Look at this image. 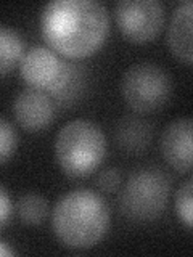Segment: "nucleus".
<instances>
[{"label": "nucleus", "instance_id": "11", "mask_svg": "<svg viewBox=\"0 0 193 257\" xmlns=\"http://www.w3.org/2000/svg\"><path fill=\"white\" fill-rule=\"evenodd\" d=\"M119 148L129 155H139L148 148L153 139V131L148 120L139 116H124L115 131Z\"/></svg>", "mask_w": 193, "mask_h": 257}, {"label": "nucleus", "instance_id": "17", "mask_svg": "<svg viewBox=\"0 0 193 257\" xmlns=\"http://www.w3.org/2000/svg\"><path fill=\"white\" fill-rule=\"evenodd\" d=\"M96 185L105 193H115L121 185V172L118 169H107L99 175Z\"/></svg>", "mask_w": 193, "mask_h": 257}, {"label": "nucleus", "instance_id": "2", "mask_svg": "<svg viewBox=\"0 0 193 257\" xmlns=\"http://www.w3.org/2000/svg\"><path fill=\"white\" fill-rule=\"evenodd\" d=\"M110 209L99 193L88 188L63 195L52 212L56 239L69 249H88L100 243L110 228Z\"/></svg>", "mask_w": 193, "mask_h": 257}, {"label": "nucleus", "instance_id": "6", "mask_svg": "<svg viewBox=\"0 0 193 257\" xmlns=\"http://www.w3.org/2000/svg\"><path fill=\"white\" fill-rule=\"evenodd\" d=\"M115 20L126 39L145 44L158 37L166 12L159 0H119L115 5Z\"/></svg>", "mask_w": 193, "mask_h": 257}, {"label": "nucleus", "instance_id": "16", "mask_svg": "<svg viewBox=\"0 0 193 257\" xmlns=\"http://www.w3.org/2000/svg\"><path fill=\"white\" fill-rule=\"evenodd\" d=\"M18 148V134L8 119L0 116V164L10 161Z\"/></svg>", "mask_w": 193, "mask_h": 257}, {"label": "nucleus", "instance_id": "9", "mask_svg": "<svg viewBox=\"0 0 193 257\" xmlns=\"http://www.w3.org/2000/svg\"><path fill=\"white\" fill-rule=\"evenodd\" d=\"M193 122L190 117H179L167 124L161 134V153L166 163L179 172L191 171Z\"/></svg>", "mask_w": 193, "mask_h": 257}, {"label": "nucleus", "instance_id": "10", "mask_svg": "<svg viewBox=\"0 0 193 257\" xmlns=\"http://www.w3.org/2000/svg\"><path fill=\"white\" fill-rule=\"evenodd\" d=\"M191 15V0H183V2H180L174 8L167 28V45L175 58L183 61L185 64H191L193 61Z\"/></svg>", "mask_w": 193, "mask_h": 257}, {"label": "nucleus", "instance_id": "18", "mask_svg": "<svg viewBox=\"0 0 193 257\" xmlns=\"http://www.w3.org/2000/svg\"><path fill=\"white\" fill-rule=\"evenodd\" d=\"M13 212V204L12 198L8 195V191L5 190L4 185H0V230L8 223Z\"/></svg>", "mask_w": 193, "mask_h": 257}, {"label": "nucleus", "instance_id": "13", "mask_svg": "<svg viewBox=\"0 0 193 257\" xmlns=\"http://www.w3.org/2000/svg\"><path fill=\"white\" fill-rule=\"evenodd\" d=\"M24 53V42L20 32L0 23V77L12 72Z\"/></svg>", "mask_w": 193, "mask_h": 257}, {"label": "nucleus", "instance_id": "14", "mask_svg": "<svg viewBox=\"0 0 193 257\" xmlns=\"http://www.w3.org/2000/svg\"><path fill=\"white\" fill-rule=\"evenodd\" d=\"M16 217L24 225H39L48 215V203L39 193H24L15 204Z\"/></svg>", "mask_w": 193, "mask_h": 257}, {"label": "nucleus", "instance_id": "8", "mask_svg": "<svg viewBox=\"0 0 193 257\" xmlns=\"http://www.w3.org/2000/svg\"><path fill=\"white\" fill-rule=\"evenodd\" d=\"M13 114L24 131L40 132L53 122L55 101L47 92L31 87L16 95Z\"/></svg>", "mask_w": 193, "mask_h": 257}, {"label": "nucleus", "instance_id": "5", "mask_svg": "<svg viewBox=\"0 0 193 257\" xmlns=\"http://www.w3.org/2000/svg\"><path fill=\"white\" fill-rule=\"evenodd\" d=\"M174 84L171 74L158 63L139 61L127 68L121 92L129 108L137 112H153L164 108L172 96Z\"/></svg>", "mask_w": 193, "mask_h": 257}, {"label": "nucleus", "instance_id": "19", "mask_svg": "<svg viewBox=\"0 0 193 257\" xmlns=\"http://www.w3.org/2000/svg\"><path fill=\"white\" fill-rule=\"evenodd\" d=\"M15 254L16 252L10 246H8L7 243H4V241H0V257H8V255H15Z\"/></svg>", "mask_w": 193, "mask_h": 257}, {"label": "nucleus", "instance_id": "12", "mask_svg": "<svg viewBox=\"0 0 193 257\" xmlns=\"http://www.w3.org/2000/svg\"><path fill=\"white\" fill-rule=\"evenodd\" d=\"M85 88V71L76 64L66 63L60 79L47 93L52 96L53 101L60 104H72L79 101L80 95Z\"/></svg>", "mask_w": 193, "mask_h": 257}, {"label": "nucleus", "instance_id": "4", "mask_svg": "<svg viewBox=\"0 0 193 257\" xmlns=\"http://www.w3.org/2000/svg\"><path fill=\"white\" fill-rule=\"evenodd\" d=\"M172 180L156 167L135 171L121 191V212L132 222H151L164 212L171 196Z\"/></svg>", "mask_w": 193, "mask_h": 257}, {"label": "nucleus", "instance_id": "15", "mask_svg": "<svg viewBox=\"0 0 193 257\" xmlns=\"http://www.w3.org/2000/svg\"><path fill=\"white\" fill-rule=\"evenodd\" d=\"M193 182L188 179L175 193V214L188 230L193 225Z\"/></svg>", "mask_w": 193, "mask_h": 257}, {"label": "nucleus", "instance_id": "1", "mask_svg": "<svg viewBox=\"0 0 193 257\" xmlns=\"http://www.w3.org/2000/svg\"><path fill=\"white\" fill-rule=\"evenodd\" d=\"M47 45L66 58H85L105 44L110 15L99 0H50L40 13Z\"/></svg>", "mask_w": 193, "mask_h": 257}, {"label": "nucleus", "instance_id": "7", "mask_svg": "<svg viewBox=\"0 0 193 257\" xmlns=\"http://www.w3.org/2000/svg\"><path fill=\"white\" fill-rule=\"evenodd\" d=\"M66 61L60 60L50 47L32 45L20 60V74L26 84L39 90H50L60 79Z\"/></svg>", "mask_w": 193, "mask_h": 257}, {"label": "nucleus", "instance_id": "3", "mask_svg": "<svg viewBox=\"0 0 193 257\" xmlns=\"http://www.w3.org/2000/svg\"><path fill=\"white\" fill-rule=\"evenodd\" d=\"M107 156V137L95 122L74 119L64 124L55 139V158L69 177L90 175Z\"/></svg>", "mask_w": 193, "mask_h": 257}]
</instances>
